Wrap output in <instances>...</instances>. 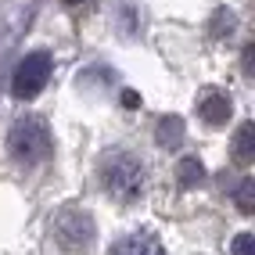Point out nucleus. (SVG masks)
Listing matches in <instances>:
<instances>
[{
    "instance_id": "9b49d317",
    "label": "nucleus",
    "mask_w": 255,
    "mask_h": 255,
    "mask_svg": "<svg viewBox=\"0 0 255 255\" xmlns=\"http://www.w3.org/2000/svg\"><path fill=\"white\" fill-rule=\"evenodd\" d=\"M234 255H255V234H237L234 237Z\"/></svg>"
},
{
    "instance_id": "f8f14e48",
    "label": "nucleus",
    "mask_w": 255,
    "mask_h": 255,
    "mask_svg": "<svg viewBox=\"0 0 255 255\" xmlns=\"http://www.w3.org/2000/svg\"><path fill=\"white\" fill-rule=\"evenodd\" d=\"M65 4H87V0H65Z\"/></svg>"
},
{
    "instance_id": "7ed1b4c3",
    "label": "nucleus",
    "mask_w": 255,
    "mask_h": 255,
    "mask_svg": "<svg viewBox=\"0 0 255 255\" xmlns=\"http://www.w3.org/2000/svg\"><path fill=\"white\" fill-rule=\"evenodd\" d=\"M50 230H54V241L69 252V255H79L87 252L90 241H94V219L83 212V209H61L54 216V223H50Z\"/></svg>"
},
{
    "instance_id": "f03ea898",
    "label": "nucleus",
    "mask_w": 255,
    "mask_h": 255,
    "mask_svg": "<svg viewBox=\"0 0 255 255\" xmlns=\"http://www.w3.org/2000/svg\"><path fill=\"white\" fill-rule=\"evenodd\" d=\"M7 147H11V158L22 162V165H40V162L50 158V151H54L47 123H43V119H36V115L22 119V123L11 129Z\"/></svg>"
},
{
    "instance_id": "f257e3e1",
    "label": "nucleus",
    "mask_w": 255,
    "mask_h": 255,
    "mask_svg": "<svg viewBox=\"0 0 255 255\" xmlns=\"http://www.w3.org/2000/svg\"><path fill=\"white\" fill-rule=\"evenodd\" d=\"M101 187L115 201L129 205V201H137L144 194V165L126 151H112V155L101 158Z\"/></svg>"
},
{
    "instance_id": "39448f33",
    "label": "nucleus",
    "mask_w": 255,
    "mask_h": 255,
    "mask_svg": "<svg viewBox=\"0 0 255 255\" xmlns=\"http://www.w3.org/2000/svg\"><path fill=\"white\" fill-rule=\"evenodd\" d=\"M112 255H165V252H162V241L151 230H133L112 248Z\"/></svg>"
},
{
    "instance_id": "0eeeda50",
    "label": "nucleus",
    "mask_w": 255,
    "mask_h": 255,
    "mask_svg": "<svg viewBox=\"0 0 255 255\" xmlns=\"http://www.w3.org/2000/svg\"><path fill=\"white\" fill-rule=\"evenodd\" d=\"M155 140H158V147H180L183 144V119L165 115L158 123V129H155Z\"/></svg>"
},
{
    "instance_id": "20e7f679",
    "label": "nucleus",
    "mask_w": 255,
    "mask_h": 255,
    "mask_svg": "<svg viewBox=\"0 0 255 255\" xmlns=\"http://www.w3.org/2000/svg\"><path fill=\"white\" fill-rule=\"evenodd\" d=\"M50 79V54L47 50H32V54H25L18 61V69H14V79H11V90L14 97L22 101H32Z\"/></svg>"
},
{
    "instance_id": "6e6552de",
    "label": "nucleus",
    "mask_w": 255,
    "mask_h": 255,
    "mask_svg": "<svg viewBox=\"0 0 255 255\" xmlns=\"http://www.w3.org/2000/svg\"><path fill=\"white\" fill-rule=\"evenodd\" d=\"M255 155V126L245 123L241 129H237V137H234V158L237 162H248Z\"/></svg>"
},
{
    "instance_id": "9d476101",
    "label": "nucleus",
    "mask_w": 255,
    "mask_h": 255,
    "mask_svg": "<svg viewBox=\"0 0 255 255\" xmlns=\"http://www.w3.org/2000/svg\"><path fill=\"white\" fill-rule=\"evenodd\" d=\"M252 194H255V180H252V176H245V180H241V187H237V209H241V212H252V209H255Z\"/></svg>"
},
{
    "instance_id": "1a4fd4ad",
    "label": "nucleus",
    "mask_w": 255,
    "mask_h": 255,
    "mask_svg": "<svg viewBox=\"0 0 255 255\" xmlns=\"http://www.w3.org/2000/svg\"><path fill=\"white\" fill-rule=\"evenodd\" d=\"M176 176H180V183H183V187H194V183H201L205 169H201V162H198V158H183V162L176 165Z\"/></svg>"
},
{
    "instance_id": "423d86ee",
    "label": "nucleus",
    "mask_w": 255,
    "mask_h": 255,
    "mask_svg": "<svg viewBox=\"0 0 255 255\" xmlns=\"http://www.w3.org/2000/svg\"><path fill=\"white\" fill-rule=\"evenodd\" d=\"M198 112H201V119H205L209 126H223L227 119H230V101H227V94L209 90L205 97L198 101Z\"/></svg>"
}]
</instances>
